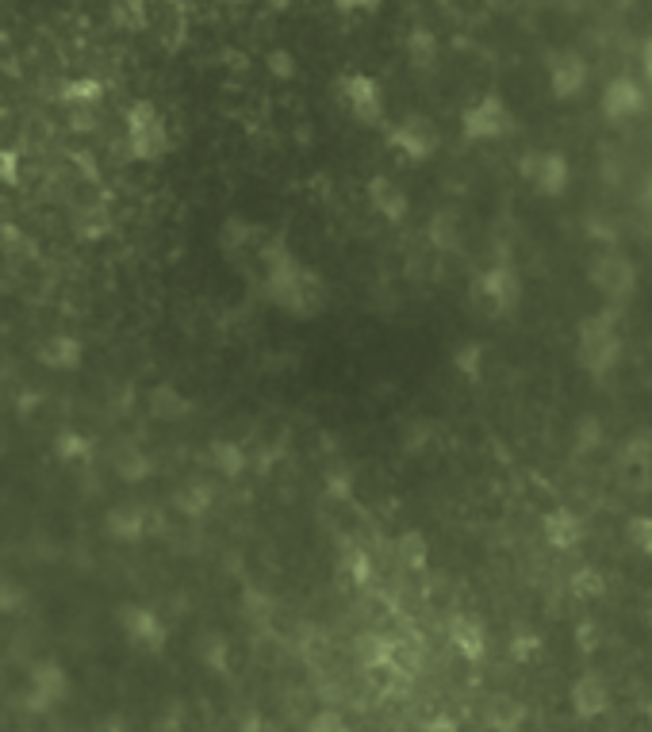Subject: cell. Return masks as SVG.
<instances>
[{
	"label": "cell",
	"instance_id": "obj_1",
	"mask_svg": "<svg viewBox=\"0 0 652 732\" xmlns=\"http://www.w3.org/2000/svg\"><path fill=\"white\" fill-rule=\"evenodd\" d=\"M265 261V296L292 319H315L326 307V280L315 269H307L284 242L261 246Z\"/></svg>",
	"mask_w": 652,
	"mask_h": 732
},
{
	"label": "cell",
	"instance_id": "obj_2",
	"mask_svg": "<svg viewBox=\"0 0 652 732\" xmlns=\"http://www.w3.org/2000/svg\"><path fill=\"white\" fill-rule=\"evenodd\" d=\"M576 357H580V365L587 368L595 380H603L606 372L618 368V357H622V334H618V326H614V319H610L606 311L580 322Z\"/></svg>",
	"mask_w": 652,
	"mask_h": 732
},
{
	"label": "cell",
	"instance_id": "obj_3",
	"mask_svg": "<svg viewBox=\"0 0 652 732\" xmlns=\"http://www.w3.org/2000/svg\"><path fill=\"white\" fill-rule=\"evenodd\" d=\"M123 135H127V150L131 158L142 161V165H154L169 154V127H165V115L150 104V100H139L131 104L127 115H123Z\"/></svg>",
	"mask_w": 652,
	"mask_h": 732
},
{
	"label": "cell",
	"instance_id": "obj_4",
	"mask_svg": "<svg viewBox=\"0 0 652 732\" xmlns=\"http://www.w3.org/2000/svg\"><path fill=\"white\" fill-rule=\"evenodd\" d=\"M334 100L361 127H380L384 123V89H380L376 77L361 73V69L334 77Z\"/></svg>",
	"mask_w": 652,
	"mask_h": 732
},
{
	"label": "cell",
	"instance_id": "obj_5",
	"mask_svg": "<svg viewBox=\"0 0 652 732\" xmlns=\"http://www.w3.org/2000/svg\"><path fill=\"white\" fill-rule=\"evenodd\" d=\"M472 299L488 311L491 319H507L522 303V276L511 265H491L472 280Z\"/></svg>",
	"mask_w": 652,
	"mask_h": 732
},
{
	"label": "cell",
	"instance_id": "obj_6",
	"mask_svg": "<svg viewBox=\"0 0 652 732\" xmlns=\"http://www.w3.org/2000/svg\"><path fill=\"white\" fill-rule=\"evenodd\" d=\"M514 112L511 104L499 96V92H484L472 108H465L461 115V135L468 142H495V138H507L514 131Z\"/></svg>",
	"mask_w": 652,
	"mask_h": 732
},
{
	"label": "cell",
	"instance_id": "obj_7",
	"mask_svg": "<svg viewBox=\"0 0 652 732\" xmlns=\"http://www.w3.org/2000/svg\"><path fill=\"white\" fill-rule=\"evenodd\" d=\"M518 173L522 181L534 188L537 196H564L568 192V181H572V169H568V158L557 154V150H530L526 158L518 161Z\"/></svg>",
	"mask_w": 652,
	"mask_h": 732
},
{
	"label": "cell",
	"instance_id": "obj_8",
	"mask_svg": "<svg viewBox=\"0 0 652 732\" xmlns=\"http://www.w3.org/2000/svg\"><path fill=\"white\" fill-rule=\"evenodd\" d=\"M591 288L606 299V303H629L637 292V265L622 257V253H599L591 261Z\"/></svg>",
	"mask_w": 652,
	"mask_h": 732
},
{
	"label": "cell",
	"instance_id": "obj_9",
	"mask_svg": "<svg viewBox=\"0 0 652 732\" xmlns=\"http://www.w3.org/2000/svg\"><path fill=\"white\" fill-rule=\"evenodd\" d=\"M116 621L135 652H142V656H162L165 652L169 629H165V621L150 606H119Z\"/></svg>",
	"mask_w": 652,
	"mask_h": 732
},
{
	"label": "cell",
	"instance_id": "obj_10",
	"mask_svg": "<svg viewBox=\"0 0 652 732\" xmlns=\"http://www.w3.org/2000/svg\"><path fill=\"white\" fill-rule=\"evenodd\" d=\"M438 142H442V135L426 115H407L388 131V146L407 161H430L438 154Z\"/></svg>",
	"mask_w": 652,
	"mask_h": 732
},
{
	"label": "cell",
	"instance_id": "obj_11",
	"mask_svg": "<svg viewBox=\"0 0 652 732\" xmlns=\"http://www.w3.org/2000/svg\"><path fill=\"white\" fill-rule=\"evenodd\" d=\"M66 694H70V675H66V667L54 664V660H43V664L31 667V679H27V710L35 713H47L54 710L58 702H66Z\"/></svg>",
	"mask_w": 652,
	"mask_h": 732
},
{
	"label": "cell",
	"instance_id": "obj_12",
	"mask_svg": "<svg viewBox=\"0 0 652 732\" xmlns=\"http://www.w3.org/2000/svg\"><path fill=\"white\" fill-rule=\"evenodd\" d=\"M549 89L557 100H576L583 89H587V77H591V69L583 62L576 50H557V54H549Z\"/></svg>",
	"mask_w": 652,
	"mask_h": 732
},
{
	"label": "cell",
	"instance_id": "obj_13",
	"mask_svg": "<svg viewBox=\"0 0 652 732\" xmlns=\"http://www.w3.org/2000/svg\"><path fill=\"white\" fill-rule=\"evenodd\" d=\"M541 537H545V545L557 552H572L583 545V537H587V526H583V518L576 510H568V506H557V510H549L545 518H541Z\"/></svg>",
	"mask_w": 652,
	"mask_h": 732
},
{
	"label": "cell",
	"instance_id": "obj_14",
	"mask_svg": "<svg viewBox=\"0 0 652 732\" xmlns=\"http://www.w3.org/2000/svg\"><path fill=\"white\" fill-rule=\"evenodd\" d=\"M599 108H603L606 119H614V123H626V119H633V115L645 112V89H641L633 77H614V81H610V85L603 89Z\"/></svg>",
	"mask_w": 652,
	"mask_h": 732
},
{
	"label": "cell",
	"instance_id": "obj_15",
	"mask_svg": "<svg viewBox=\"0 0 652 732\" xmlns=\"http://www.w3.org/2000/svg\"><path fill=\"white\" fill-rule=\"evenodd\" d=\"M568 702H572V713H576L580 721H595V717H603V713L610 710V687H606L595 671H587V675H580V679L572 683Z\"/></svg>",
	"mask_w": 652,
	"mask_h": 732
},
{
	"label": "cell",
	"instance_id": "obj_16",
	"mask_svg": "<svg viewBox=\"0 0 652 732\" xmlns=\"http://www.w3.org/2000/svg\"><path fill=\"white\" fill-rule=\"evenodd\" d=\"M35 357H39V365L50 368V372H77L81 361H85V345L77 342L73 334H50V338L39 342Z\"/></svg>",
	"mask_w": 652,
	"mask_h": 732
},
{
	"label": "cell",
	"instance_id": "obj_17",
	"mask_svg": "<svg viewBox=\"0 0 652 732\" xmlns=\"http://www.w3.org/2000/svg\"><path fill=\"white\" fill-rule=\"evenodd\" d=\"M365 192H369V204L376 207L380 219H388V223H403L407 219L411 200H407V192L392 177H373V181L365 184Z\"/></svg>",
	"mask_w": 652,
	"mask_h": 732
},
{
	"label": "cell",
	"instance_id": "obj_18",
	"mask_svg": "<svg viewBox=\"0 0 652 732\" xmlns=\"http://www.w3.org/2000/svg\"><path fill=\"white\" fill-rule=\"evenodd\" d=\"M449 644H453L457 656H465L468 664H476V660H484V652H488V633H484V625L476 618L457 614V618L449 621Z\"/></svg>",
	"mask_w": 652,
	"mask_h": 732
},
{
	"label": "cell",
	"instance_id": "obj_19",
	"mask_svg": "<svg viewBox=\"0 0 652 732\" xmlns=\"http://www.w3.org/2000/svg\"><path fill=\"white\" fill-rule=\"evenodd\" d=\"M146 522H150V514H146L139 503H119L108 510L104 529H108L116 541H139L142 533H146Z\"/></svg>",
	"mask_w": 652,
	"mask_h": 732
},
{
	"label": "cell",
	"instance_id": "obj_20",
	"mask_svg": "<svg viewBox=\"0 0 652 732\" xmlns=\"http://www.w3.org/2000/svg\"><path fill=\"white\" fill-rule=\"evenodd\" d=\"M104 100V85L96 77H70L62 89H58V104H66L73 112H93Z\"/></svg>",
	"mask_w": 652,
	"mask_h": 732
},
{
	"label": "cell",
	"instance_id": "obj_21",
	"mask_svg": "<svg viewBox=\"0 0 652 732\" xmlns=\"http://www.w3.org/2000/svg\"><path fill=\"white\" fill-rule=\"evenodd\" d=\"M403 50H407V62L419 69V73H430V69L438 66V54H442V46H438V35H434V31H426V27H415V31H407V39H403Z\"/></svg>",
	"mask_w": 652,
	"mask_h": 732
},
{
	"label": "cell",
	"instance_id": "obj_22",
	"mask_svg": "<svg viewBox=\"0 0 652 732\" xmlns=\"http://www.w3.org/2000/svg\"><path fill=\"white\" fill-rule=\"evenodd\" d=\"M112 23L127 35H142L150 31L154 12H150V0H112Z\"/></svg>",
	"mask_w": 652,
	"mask_h": 732
},
{
	"label": "cell",
	"instance_id": "obj_23",
	"mask_svg": "<svg viewBox=\"0 0 652 732\" xmlns=\"http://www.w3.org/2000/svg\"><path fill=\"white\" fill-rule=\"evenodd\" d=\"M112 464H116V476L123 483H142L150 472H154V464H150V457L142 453L139 445H119Z\"/></svg>",
	"mask_w": 652,
	"mask_h": 732
},
{
	"label": "cell",
	"instance_id": "obj_24",
	"mask_svg": "<svg viewBox=\"0 0 652 732\" xmlns=\"http://www.w3.org/2000/svg\"><path fill=\"white\" fill-rule=\"evenodd\" d=\"M158 27H162V46L165 50H181L185 46V8L181 0H162V16H158Z\"/></svg>",
	"mask_w": 652,
	"mask_h": 732
},
{
	"label": "cell",
	"instance_id": "obj_25",
	"mask_svg": "<svg viewBox=\"0 0 652 732\" xmlns=\"http://www.w3.org/2000/svg\"><path fill=\"white\" fill-rule=\"evenodd\" d=\"M54 457L62 464H89L93 460V437L77 434V430H62L54 437Z\"/></svg>",
	"mask_w": 652,
	"mask_h": 732
},
{
	"label": "cell",
	"instance_id": "obj_26",
	"mask_svg": "<svg viewBox=\"0 0 652 732\" xmlns=\"http://www.w3.org/2000/svg\"><path fill=\"white\" fill-rule=\"evenodd\" d=\"M361 664L369 671H384V667L396 664V641L392 637H380V633H365L361 637Z\"/></svg>",
	"mask_w": 652,
	"mask_h": 732
},
{
	"label": "cell",
	"instance_id": "obj_27",
	"mask_svg": "<svg viewBox=\"0 0 652 732\" xmlns=\"http://www.w3.org/2000/svg\"><path fill=\"white\" fill-rule=\"evenodd\" d=\"M208 457H211V464H215V472H223L227 480H234V476L246 472V453H242V445H234V441H211Z\"/></svg>",
	"mask_w": 652,
	"mask_h": 732
},
{
	"label": "cell",
	"instance_id": "obj_28",
	"mask_svg": "<svg viewBox=\"0 0 652 732\" xmlns=\"http://www.w3.org/2000/svg\"><path fill=\"white\" fill-rule=\"evenodd\" d=\"M188 407H192V403H188L177 388H154L150 391V414H154V418H165V422H169V418H185Z\"/></svg>",
	"mask_w": 652,
	"mask_h": 732
},
{
	"label": "cell",
	"instance_id": "obj_29",
	"mask_svg": "<svg viewBox=\"0 0 652 732\" xmlns=\"http://www.w3.org/2000/svg\"><path fill=\"white\" fill-rule=\"evenodd\" d=\"M208 506H211V491L204 483H192V487H181V491H177V510L188 514V518H200Z\"/></svg>",
	"mask_w": 652,
	"mask_h": 732
},
{
	"label": "cell",
	"instance_id": "obj_30",
	"mask_svg": "<svg viewBox=\"0 0 652 732\" xmlns=\"http://www.w3.org/2000/svg\"><path fill=\"white\" fill-rule=\"evenodd\" d=\"M572 445H576V453H595L603 445V422L595 414H583L576 422V441Z\"/></svg>",
	"mask_w": 652,
	"mask_h": 732
},
{
	"label": "cell",
	"instance_id": "obj_31",
	"mask_svg": "<svg viewBox=\"0 0 652 732\" xmlns=\"http://www.w3.org/2000/svg\"><path fill=\"white\" fill-rule=\"evenodd\" d=\"M626 541L641 556H652V514H633L626 522Z\"/></svg>",
	"mask_w": 652,
	"mask_h": 732
},
{
	"label": "cell",
	"instance_id": "obj_32",
	"mask_svg": "<svg viewBox=\"0 0 652 732\" xmlns=\"http://www.w3.org/2000/svg\"><path fill=\"white\" fill-rule=\"evenodd\" d=\"M453 368L468 376V380H480V368H484V345L480 342H468L461 345L457 353H453Z\"/></svg>",
	"mask_w": 652,
	"mask_h": 732
},
{
	"label": "cell",
	"instance_id": "obj_33",
	"mask_svg": "<svg viewBox=\"0 0 652 732\" xmlns=\"http://www.w3.org/2000/svg\"><path fill=\"white\" fill-rule=\"evenodd\" d=\"M572 595L576 598H603L606 595V579L595 568H580L572 575Z\"/></svg>",
	"mask_w": 652,
	"mask_h": 732
},
{
	"label": "cell",
	"instance_id": "obj_34",
	"mask_svg": "<svg viewBox=\"0 0 652 732\" xmlns=\"http://www.w3.org/2000/svg\"><path fill=\"white\" fill-rule=\"evenodd\" d=\"M399 560L407 568H426V537L422 533H403L399 537Z\"/></svg>",
	"mask_w": 652,
	"mask_h": 732
},
{
	"label": "cell",
	"instance_id": "obj_35",
	"mask_svg": "<svg viewBox=\"0 0 652 732\" xmlns=\"http://www.w3.org/2000/svg\"><path fill=\"white\" fill-rule=\"evenodd\" d=\"M522 721V706L511 702V698H499L495 706H491V725L499 732H514V725Z\"/></svg>",
	"mask_w": 652,
	"mask_h": 732
},
{
	"label": "cell",
	"instance_id": "obj_36",
	"mask_svg": "<svg viewBox=\"0 0 652 732\" xmlns=\"http://www.w3.org/2000/svg\"><path fill=\"white\" fill-rule=\"evenodd\" d=\"M511 656L518 660V664H530V660H537V656H541V637H537V633H514Z\"/></svg>",
	"mask_w": 652,
	"mask_h": 732
},
{
	"label": "cell",
	"instance_id": "obj_37",
	"mask_svg": "<svg viewBox=\"0 0 652 732\" xmlns=\"http://www.w3.org/2000/svg\"><path fill=\"white\" fill-rule=\"evenodd\" d=\"M626 468H649L652 464V437L649 434H641V437H633L626 445Z\"/></svg>",
	"mask_w": 652,
	"mask_h": 732
},
{
	"label": "cell",
	"instance_id": "obj_38",
	"mask_svg": "<svg viewBox=\"0 0 652 732\" xmlns=\"http://www.w3.org/2000/svg\"><path fill=\"white\" fill-rule=\"evenodd\" d=\"M265 66H269V73L273 77H280V81H292L296 77V54L292 50H269V58H265Z\"/></svg>",
	"mask_w": 652,
	"mask_h": 732
},
{
	"label": "cell",
	"instance_id": "obj_39",
	"mask_svg": "<svg viewBox=\"0 0 652 732\" xmlns=\"http://www.w3.org/2000/svg\"><path fill=\"white\" fill-rule=\"evenodd\" d=\"M307 732H353V729L338 710H319L307 721Z\"/></svg>",
	"mask_w": 652,
	"mask_h": 732
},
{
	"label": "cell",
	"instance_id": "obj_40",
	"mask_svg": "<svg viewBox=\"0 0 652 732\" xmlns=\"http://www.w3.org/2000/svg\"><path fill=\"white\" fill-rule=\"evenodd\" d=\"M0 184H8V188L20 184V154L8 146H0Z\"/></svg>",
	"mask_w": 652,
	"mask_h": 732
},
{
	"label": "cell",
	"instance_id": "obj_41",
	"mask_svg": "<svg viewBox=\"0 0 652 732\" xmlns=\"http://www.w3.org/2000/svg\"><path fill=\"white\" fill-rule=\"evenodd\" d=\"M430 234L442 242V250H449L453 242H457V223H453V215L449 211H442L438 219H434V227H430Z\"/></svg>",
	"mask_w": 652,
	"mask_h": 732
},
{
	"label": "cell",
	"instance_id": "obj_42",
	"mask_svg": "<svg viewBox=\"0 0 652 732\" xmlns=\"http://www.w3.org/2000/svg\"><path fill=\"white\" fill-rule=\"evenodd\" d=\"M576 644H580V652H595V648H599V625H595V621H580Z\"/></svg>",
	"mask_w": 652,
	"mask_h": 732
},
{
	"label": "cell",
	"instance_id": "obj_43",
	"mask_svg": "<svg viewBox=\"0 0 652 732\" xmlns=\"http://www.w3.org/2000/svg\"><path fill=\"white\" fill-rule=\"evenodd\" d=\"M24 602V591H16L12 583H0V614H8V610H16Z\"/></svg>",
	"mask_w": 652,
	"mask_h": 732
},
{
	"label": "cell",
	"instance_id": "obj_44",
	"mask_svg": "<svg viewBox=\"0 0 652 732\" xmlns=\"http://www.w3.org/2000/svg\"><path fill=\"white\" fill-rule=\"evenodd\" d=\"M384 0H334L338 12H376Z\"/></svg>",
	"mask_w": 652,
	"mask_h": 732
},
{
	"label": "cell",
	"instance_id": "obj_45",
	"mask_svg": "<svg viewBox=\"0 0 652 732\" xmlns=\"http://www.w3.org/2000/svg\"><path fill=\"white\" fill-rule=\"evenodd\" d=\"M350 560H353V575H357V583H365V579H369V560H365L361 552H353Z\"/></svg>",
	"mask_w": 652,
	"mask_h": 732
},
{
	"label": "cell",
	"instance_id": "obj_46",
	"mask_svg": "<svg viewBox=\"0 0 652 732\" xmlns=\"http://www.w3.org/2000/svg\"><path fill=\"white\" fill-rule=\"evenodd\" d=\"M426 732H457V725H453L449 717H434V721L426 725Z\"/></svg>",
	"mask_w": 652,
	"mask_h": 732
},
{
	"label": "cell",
	"instance_id": "obj_47",
	"mask_svg": "<svg viewBox=\"0 0 652 732\" xmlns=\"http://www.w3.org/2000/svg\"><path fill=\"white\" fill-rule=\"evenodd\" d=\"M641 66H645V77L652 81V39H645V46H641Z\"/></svg>",
	"mask_w": 652,
	"mask_h": 732
},
{
	"label": "cell",
	"instance_id": "obj_48",
	"mask_svg": "<svg viewBox=\"0 0 652 732\" xmlns=\"http://www.w3.org/2000/svg\"><path fill=\"white\" fill-rule=\"evenodd\" d=\"M265 4H269L273 12H288V8H292V0H265Z\"/></svg>",
	"mask_w": 652,
	"mask_h": 732
},
{
	"label": "cell",
	"instance_id": "obj_49",
	"mask_svg": "<svg viewBox=\"0 0 652 732\" xmlns=\"http://www.w3.org/2000/svg\"><path fill=\"white\" fill-rule=\"evenodd\" d=\"M645 614L652 618V591H649V598H645Z\"/></svg>",
	"mask_w": 652,
	"mask_h": 732
}]
</instances>
